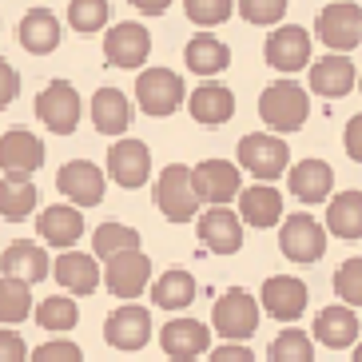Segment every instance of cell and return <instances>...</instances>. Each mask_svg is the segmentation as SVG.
I'll list each match as a JSON object with an SVG mask.
<instances>
[{
  "mask_svg": "<svg viewBox=\"0 0 362 362\" xmlns=\"http://www.w3.org/2000/svg\"><path fill=\"white\" fill-rule=\"evenodd\" d=\"M259 116H263L267 132L275 136H291L307 124L310 116V92L295 80H275L271 88H263L259 96Z\"/></svg>",
  "mask_w": 362,
  "mask_h": 362,
  "instance_id": "obj_1",
  "label": "cell"
},
{
  "mask_svg": "<svg viewBox=\"0 0 362 362\" xmlns=\"http://www.w3.org/2000/svg\"><path fill=\"white\" fill-rule=\"evenodd\" d=\"M239 168L251 171L259 183H275L291 168V144L275 132H251L239 139Z\"/></svg>",
  "mask_w": 362,
  "mask_h": 362,
  "instance_id": "obj_2",
  "label": "cell"
},
{
  "mask_svg": "<svg viewBox=\"0 0 362 362\" xmlns=\"http://www.w3.org/2000/svg\"><path fill=\"white\" fill-rule=\"evenodd\" d=\"M156 207L168 223H187L199 215V195L192 187V168L187 163H168L156 175Z\"/></svg>",
  "mask_w": 362,
  "mask_h": 362,
  "instance_id": "obj_3",
  "label": "cell"
},
{
  "mask_svg": "<svg viewBox=\"0 0 362 362\" xmlns=\"http://www.w3.org/2000/svg\"><path fill=\"white\" fill-rule=\"evenodd\" d=\"M259 319H263V307H259V298H251L243 287L223 291L219 303H215V310H211L215 334L227 339V342H247L259 330Z\"/></svg>",
  "mask_w": 362,
  "mask_h": 362,
  "instance_id": "obj_4",
  "label": "cell"
},
{
  "mask_svg": "<svg viewBox=\"0 0 362 362\" xmlns=\"http://www.w3.org/2000/svg\"><path fill=\"white\" fill-rule=\"evenodd\" d=\"M279 251L291 263H319L327 255V227L310 211L283 215V223H279Z\"/></svg>",
  "mask_w": 362,
  "mask_h": 362,
  "instance_id": "obj_5",
  "label": "cell"
},
{
  "mask_svg": "<svg viewBox=\"0 0 362 362\" xmlns=\"http://www.w3.org/2000/svg\"><path fill=\"white\" fill-rule=\"evenodd\" d=\"M315 36L330 52H351L362 44V4L354 0H330L315 21Z\"/></svg>",
  "mask_w": 362,
  "mask_h": 362,
  "instance_id": "obj_6",
  "label": "cell"
},
{
  "mask_svg": "<svg viewBox=\"0 0 362 362\" xmlns=\"http://www.w3.org/2000/svg\"><path fill=\"white\" fill-rule=\"evenodd\" d=\"M36 116H40V124L52 136H72L80 128V116H84V100H80V92L68 80H52L36 96Z\"/></svg>",
  "mask_w": 362,
  "mask_h": 362,
  "instance_id": "obj_7",
  "label": "cell"
},
{
  "mask_svg": "<svg viewBox=\"0 0 362 362\" xmlns=\"http://www.w3.org/2000/svg\"><path fill=\"white\" fill-rule=\"evenodd\" d=\"M192 187L199 195L203 207H227L235 203V195L243 192V175L239 163L231 160H203L192 168Z\"/></svg>",
  "mask_w": 362,
  "mask_h": 362,
  "instance_id": "obj_8",
  "label": "cell"
},
{
  "mask_svg": "<svg viewBox=\"0 0 362 362\" xmlns=\"http://www.w3.org/2000/svg\"><path fill=\"white\" fill-rule=\"evenodd\" d=\"M183 96H187V88L171 68H144L136 76V104L148 116H171L183 104Z\"/></svg>",
  "mask_w": 362,
  "mask_h": 362,
  "instance_id": "obj_9",
  "label": "cell"
},
{
  "mask_svg": "<svg viewBox=\"0 0 362 362\" xmlns=\"http://www.w3.org/2000/svg\"><path fill=\"white\" fill-rule=\"evenodd\" d=\"M151 52V33L139 21H119L112 28H104V56L107 64L124 68V72H139L148 64Z\"/></svg>",
  "mask_w": 362,
  "mask_h": 362,
  "instance_id": "obj_10",
  "label": "cell"
},
{
  "mask_svg": "<svg viewBox=\"0 0 362 362\" xmlns=\"http://www.w3.org/2000/svg\"><path fill=\"white\" fill-rule=\"evenodd\" d=\"M148 279H151V259L144 255V247L119 251V255H112L104 263V287L116 298H124V303H136L148 291Z\"/></svg>",
  "mask_w": 362,
  "mask_h": 362,
  "instance_id": "obj_11",
  "label": "cell"
},
{
  "mask_svg": "<svg viewBox=\"0 0 362 362\" xmlns=\"http://www.w3.org/2000/svg\"><path fill=\"white\" fill-rule=\"evenodd\" d=\"M310 52H315L310 48V33L303 24H275L263 44L267 64L275 72H303L310 64Z\"/></svg>",
  "mask_w": 362,
  "mask_h": 362,
  "instance_id": "obj_12",
  "label": "cell"
},
{
  "mask_svg": "<svg viewBox=\"0 0 362 362\" xmlns=\"http://www.w3.org/2000/svg\"><path fill=\"white\" fill-rule=\"evenodd\" d=\"M56 187L72 207H100L107 192V171H100L92 160H68L56 175Z\"/></svg>",
  "mask_w": 362,
  "mask_h": 362,
  "instance_id": "obj_13",
  "label": "cell"
},
{
  "mask_svg": "<svg viewBox=\"0 0 362 362\" xmlns=\"http://www.w3.org/2000/svg\"><path fill=\"white\" fill-rule=\"evenodd\" d=\"M354 80H358V68H354L351 52H327L319 60H310L307 72V88L322 100H342L354 92Z\"/></svg>",
  "mask_w": 362,
  "mask_h": 362,
  "instance_id": "obj_14",
  "label": "cell"
},
{
  "mask_svg": "<svg viewBox=\"0 0 362 362\" xmlns=\"http://www.w3.org/2000/svg\"><path fill=\"white\" fill-rule=\"evenodd\" d=\"M195 219H199L195 231H199L203 251H211V255H235L243 247V219L235 215V207H203Z\"/></svg>",
  "mask_w": 362,
  "mask_h": 362,
  "instance_id": "obj_15",
  "label": "cell"
},
{
  "mask_svg": "<svg viewBox=\"0 0 362 362\" xmlns=\"http://www.w3.org/2000/svg\"><path fill=\"white\" fill-rule=\"evenodd\" d=\"M151 175V151L144 139H116L107 148V180H116V187H144Z\"/></svg>",
  "mask_w": 362,
  "mask_h": 362,
  "instance_id": "obj_16",
  "label": "cell"
},
{
  "mask_svg": "<svg viewBox=\"0 0 362 362\" xmlns=\"http://www.w3.org/2000/svg\"><path fill=\"white\" fill-rule=\"evenodd\" d=\"M104 339H107V346L128 351V354L139 351V346H148V339H151V310L139 307V303H124V307H116L104 319Z\"/></svg>",
  "mask_w": 362,
  "mask_h": 362,
  "instance_id": "obj_17",
  "label": "cell"
},
{
  "mask_svg": "<svg viewBox=\"0 0 362 362\" xmlns=\"http://www.w3.org/2000/svg\"><path fill=\"white\" fill-rule=\"evenodd\" d=\"M310 303V291L303 279L295 275H271L263 283V295H259V307L279 322H295Z\"/></svg>",
  "mask_w": 362,
  "mask_h": 362,
  "instance_id": "obj_18",
  "label": "cell"
},
{
  "mask_svg": "<svg viewBox=\"0 0 362 362\" xmlns=\"http://www.w3.org/2000/svg\"><path fill=\"white\" fill-rule=\"evenodd\" d=\"M160 346L171 362H195L211 351V330L203 327L199 319H171L160 330Z\"/></svg>",
  "mask_w": 362,
  "mask_h": 362,
  "instance_id": "obj_19",
  "label": "cell"
},
{
  "mask_svg": "<svg viewBox=\"0 0 362 362\" xmlns=\"http://www.w3.org/2000/svg\"><path fill=\"white\" fill-rule=\"evenodd\" d=\"M52 279L68 291V295H92V291L104 283V271H100L96 255L68 247V251H60V255L52 259Z\"/></svg>",
  "mask_w": 362,
  "mask_h": 362,
  "instance_id": "obj_20",
  "label": "cell"
},
{
  "mask_svg": "<svg viewBox=\"0 0 362 362\" xmlns=\"http://www.w3.org/2000/svg\"><path fill=\"white\" fill-rule=\"evenodd\" d=\"M36 235L44 239V247L68 251L84 239V211L72 207V203H52L36 215Z\"/></svg>",
  "mask_w": 362,
  "mask_h": 362,
  "instance_id": "obj_21",
  "label": "cell"
},
{
  "mask_svg": "<svg viewBox=\"0 0 362 362\" xmlns=\"http://www.w3.org/2000/svg\"><path fill=\"white\" fill-rule=\"evenodd\" d=\"M235 215L247 227L267 231V227L283 223V195H279L275 183H251V187H243L235 195Z\"/></svg>",
  "mask_w": 362,
  "mask_h": 362,
  "instance_id": "obj_22",
  "label": "cell"
},
{
  "mask_svg": "<svg viewBox=\"0 0 362 362\" xmlns=\"http://www.w3.org/2000/svg\"><path fill=\"white\" fill-rule=\"evenodd\" d=\"M287 187L298 203L319 207L334 195V171L327 160H298L295 168H287Z\"/></svg>",
  "mask_w": 362,
  "mask_h": 362,
  "instance_id": "obj_23",
  "label": "cell"
},
{
  "mask_svg": "<svg viewBox=\"0 0 362 362\" xmlns=\"http://www.w3.org/2000/svg\"><path fill=\"white\" fill-rule=\"evenodd\" d=\"M44 168V144L28 128H8L0 136V171L4 175H33Z\"/></svg>",
  "mask_w": 362,
  "mask_h": 362,
  "instance_id": "obj_24",
  "label": "cell"
},
{
  "mask_svg": "<svg viewBox=\"0 0 362 362\" xmlns=\"http://www.w3.org/2000/svg\"><path fill=\"white\" fill-rule=\"evenodd\" d=\"M310 339L330 346V351L354 346V342H358V315H354V307H346V303L322 307L319 315H315V322H310Z\"/></svg>",
  "mask_w": 362,
  "mask_h": 362,
  "instance_id": "obj_25",
  "label": "cell"
},
{
  "mask_svg": "<svg viewBox=\"0 0 362 362\" xmlns=\"http://www.w3.org/2000/svg\"><path fill=\"white\" fill-rule=\"evenodd\" d=\"M187 107H192L195 124H203V128H223L227 119L235 116V92L227 84L207 80V84H199L187 96Z\"/></svg>",
  "mask_w": 362,
  "mask_h": 362,
  "instance_id": "obj_26",
  "label": "cell"
},
{
  "mask_svg": "<svg viewBox=\"0 0 362 362\" xmlns=\"http://www.w3.org/2000/svg\"><path fill=\"white\" fill-rule=\"evenodd\" d=\"M0 271L8 279H21V283H40V279L52 275V259H48V247L44 243H12L4 255H0Z\"/></svg>",
  "mask_w": 362,
  "mask_h": 362,
  "instance_id": "obj_27",
  "label": "cell"
},
{
  "mask_svg": "<svg viewBox=\"0 0 362 362\" xmlns=\"http://www.w3.org/2000/svg\"><path fill=\"white\" fill-rule=\"evenodd\" d=\"M183 64H187V72L192 76H219L227 72V64H231V48H227L219 36H211L207 28L203 33H195L192 40H187V48H183Z\"/></svg>",
  "mask_w": 362,
  "mask_h": 362,
  "instance_id": "obj_28",
  "label": "cell"
},
{
  "mask_svg": "<svg viewBox=\"0 0 362 362\" xmlns=\"http://www.w3.org/2000/svg\"><path fill=\"white\" fill-rule=\"evenodd\" d=\"M92 124L100 136H124L132 128V100L119 88H96L92 92Z\"/></svg>",
  "mask_w": 362,
  "mask_h": 362,
  "instance_id": "obj_29",
  "label": "cell"
},
{
  "mask_svg": "<svg viewBox=\"0 0 362 362\" xmlns=\"http://www.w3.org/2000/svg\"><path fill=\"white\" fill-rule=\"evenodd\" d=\"M16 40H21L24 52H33V56L56 52L60 48V21H56V12L52 8H28L21 28H16Z\"/></svg>",
  "mask_w": 362,
  "mask_h": 362,
  "instance_id": "obj_30",
  "label": "cell"
},
{
  "mask_svg": "<svg viewBox=\"0 0 362 362\" xmlns=\"http://www.w3.org/2000/svg\"><path fill=\"white\" fill-rule=\"evenodd\" d=\"M195 275L192 271H183V267H171V271H163L156 283H151V303L160 310H187L195 303Z\"/></svg>",
  "mask_w": 362,
  "mask_h": 362,
  "instance_id": "obj_31",
  "label": "cell"
},
{
  "mask_svg": "<svg viewBox=\"0 0 362 362\" xmlns=\"http://www.w3.org/2000/svg\"><path fill=\"white\" fill-rule=\"evenodd\" d=\"M327 227L330 235L339 239H362V192L351 187V192H339L327 199Z\"/></svg>",
  "mask_w": 362,
  "mask_h": 362,
  "instance_id": "obj_32",
  "label": "cell"
},
{
  "mask_svg": "<svg viewBox=\"0 0 362 362\" xmlns=\"http://www.w3.org/2000/svg\"><path fill=\"white\" fill-rule=\"evenodd\" d=\"M36 203H40V192L28 175H0V219L21 223L36 211Z\"/></svg>",
  "mask_w": 362,
  "mask_h": 362,
  "instance_id": "obj_33",
  "label": "cell"
},
{
  "mask_svg": "<svg viewBox=\"0 0 362 362\" xmlns=\"http://www.w3.org/2000/svg\"><path fill=\"white\" fill-rule=\"evenodd\" d=\"M36 322H40L44 330H52V334H64V330H72L76 322H80V307H76L72 295H48L36 303Z\"/></svg>",
  "mask_w": 362,
  "mask_h": 362,
  "instance_id": "obj_34",
  "label": "cell"
},
{
  "mask_svg": "<svg viewBox=\"0 0 362 362\" xmlns=\"http://www.w3.org/2000/svg\"><path fill=\"white\" fill-rule=\"evenodd\" d=\"M28 315H33V287L21 279L0 275V327L24 322Z\"/></svg>",
  "mask_w": 362,
  "mask_h": 362,
  "instance_id": "obj_35",
  "label": "cell"
},
{
  "mask_svg": "<svg viewBox=\"0 0 362 362\" xmlns=\"http://www.w3.org/2000/svg\"><path fill=\"white\" fill-rule=\"evenodd\" d=\"M136 247H139V231L128 223H100L92 231V255L104 259V263L119 251H136Z\"/></svg>",
  "mask_w": 362,
  "mask_h": 362,
  "instance_id": "obj_36",
  "label": "cell"
},
{
  "mask_svg": "<svg viewBox=\"0 0 362 362\" xmlns=\"http://www.w3.org/2000/svg\"><path fill=\"white\" fill-rule=\"evenodd\" d=\"M267 358L271 362H315V339L307 330L287 327L283 334H275V342L267 346Z\"/></svg>",
  "mask_w": 362,
  "mask_h": 362,
  "instance_id": "obj_37",
  "label": "cell"
},
{
  "mask_svg": "<svg viewBox=\"0 0 362 362\" xmlns=\"http://www.w3.org/2000/svg\"><path fill=\"white\" fill-rule=\"evenodd\" d=\"M107 0H72L68 4V24H72L80 36H92V33H104L107 28Z\"/></svg>",
  "mask_w": 362,
  "mask_h": 362,
  "instance_id": "obj_38",
  "label": "cell"
},
{
  "mask_svg": "<svg viewBox=\"0 0 362 362\" xmlns=\"http://www.w3.org/2000/svg\"><path fill=\"white\" fill-rule=\"evenodd\" d=\"M183 12H187V21L199 24V28H219L223 21H231L235 12V0H183Z\"/></svg>",
  "mask_w": 362,
  "mask_h": 362,
  "instance_id": "obj_39",
  "label": "cell"
},
{
  "mask_svg": "<svg viewBox=\"0 0 362 362\" xmlns=\"http://www.w3.org/2000/svg\"><path fill=\"white\" fill-rule=\"evenodd\" d=\"M334 295H339L346 307H362V255L346 259V263L334 271Z\"/></svg>",
  "mask_w": 362,
  "mask_h": 362,
  "instance_id": "obj_40",
  "label": "cell"
},
{
  "mask_svg": "<svg viewBox=\"0 0 362 362\" xmlns=\"http://www.w3.org/2000/svg\"><path fill=\"white\" fill-rule=\"evenodd\" d=\"M235 8L243 12L251 24L275 28V24H283V16H287V0H235Z\"/></svg>",
  "mask_w": 362,
  "mask_h": 362,
  "instance_id": "obj_41",
  "label": "cell"
},
{
  "mask_svg": "<svg viewBox=\"0 0 362 362\" xmlns=\"http://www.w3.org/2000/svg\"><path fill=\"white\" fill-rule=\"evenodd\" d=\"M28 362H84V351L72 339H52V342H44V346H36L28 354Z\"/></svg>",
  "mask_w": 362,
  "mask_h": 362,
  "instance_id": "obj_42",
  "label": "cell"
},
{
  "mask_svg": "<svg viewBox=\"0 0 362 362\" xmlns=\"http://www.w3.org/2000/svg\"><path fill=\"white\" fill-rule=\"evenodd\" d=\"M0 362H28V342L8 327H0Z\"/></svg>",
  "mask_w": 362,
  "mask_h": 362,
  "instance_id": "obj_43",
  "label": "cell"
},
{
  "mask_svg": "<svg viewBox=\"0 0 362 362\" xmlns=\"http://www.w3.org/2000/svg\"><path fill=\"white\" fill-rule=\"evenodd\" d=\"M21 96V76H16V68L0 56V112L12 104V100Z\"/></svg>",
  "mask_w": 362,
  "mask_h": 362,
  "instance_id": "obj_44",
  "label": "cell"
},
{
  "mask_svg": "<svg viewBox=\"0 0 362 362\" xmlns=\"http://www.w3.org/2000/svg\"><path fill=\"white\" fill-rule=\"evenodd\" d=\"M342 148H346V156H351L354 163H362V112L346 119V128H342Z\"/></svg>",
  "mask_w": 362,
  "mask_h": 362,
  "instance_id": "obj_45",
  "label": "cell"
},
{
  "mask_svg": "<svg viewBox=\"0 0 362 362\" xmlns=\"http://www.w3.org/2000/svg\"><path fill=\"white\" fill-rule=\"evenodd\" d=\"M207 362H255V354H251V346H243V342H223V346H215V351L207 354Z\"/></svg>",
  "mask_w": 362,
  "mask_h": 362,
  "instance_id": "obj_46",
  "label": "cell"
},
{
  "mask_svg": "<svg viewBox=\"0 0 362 362\" xmlns=\"http://www.w3.org/2000/svg\"><path fill=\"white\" fill-rule=\"evenodd\" d=\"M136 12H144V16H163V12L171 8V0H128Z\"/></svg>",
  "mask_w": 362,
  "mask_h": 362,
  "instance_id": "obj_47",
  "label": "cell"
},
{
  "mask_svg": "<svg viewBox=\"0 0 362 362\" xmlns=\"http://www.w3.org/2000/svg\"><path fill=\"white\" fill-rule=\"evenodd\" d=\"M354 362H362V342H354Z\"/></svg>",
  "mask_w": 362,
  "mask_h": 362,
  "instance_id": "obj_48",
  "label": "cell"
}]
</instances>
